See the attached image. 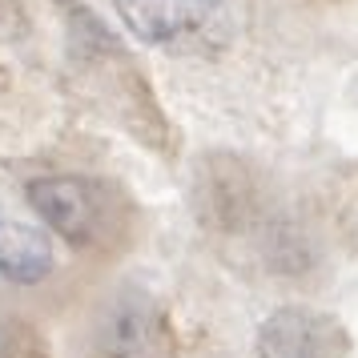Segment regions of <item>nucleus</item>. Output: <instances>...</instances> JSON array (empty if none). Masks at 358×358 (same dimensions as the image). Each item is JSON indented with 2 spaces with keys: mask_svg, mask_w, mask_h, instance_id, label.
I'll list each match as a JSON object with an SVG mask.
<instances>
[{
  "mask_svg": "<svg viewBox=\"0 0 358 358\" xmlns=\"http://www.w3.org/2000/svg\"><path fill=\"white\" fill-rule=\"evenodd\" d=\"M52 266H57V254L45 229L17 217H0V274L17 286H33L52 274Z\"/></svg>",
  "mask_w": 358,
  "mask_h": 358,
  "instance_id": "obj_5",
  "label": "nucleus"
},
{
  "mask_svg": "<svg viewBox=\"0 0 358 358\" xmlns=\"http://www.w3.org/2000/svg\"><path fill=\"white\" fill-rule=\"evenodd\" d=\"M141 45L178 57H217L234 41V13L226 0H113Z\"/></svg>",
  "mask_w": 358,
  "mask_h": 358,
  "instance_id": "obj_1",
  "label": "nucleus"
},
{
  "mask_svg": "<svg viewBox=\"0 0 358 358\" xmlns=\"http://www.w3.org/2000/svg\"><path fill=\"white\" fill-rule=\"evenodd\" d=\"M101 350L109 358H157L165 350L157 310L145 298L117 302L101 322Z\"/></svg>",
  "mask_w": 358,
  "mask_h": 358,
  "instance_id": "obj_4",
  "label": "nucleus"
},
{
  "mask_svg": "<svg viewBox=\"0 0 358 358\" xmlns=\"http://www.w3.org/2000/svg\"><path fill=\"white\" fill-rule=\"evenodd\" d=\"M24 33V13H20L17 0H0V41Z\"/></svg>",
  "mask_w": 358,
  "mask_h": 358,
  "instance_id": "obj_6",
  "label": "nucleus"
},
{
  "mask_svg": "<svg viewBox=\"0 0 358 358\" xmlns=\"http://www.w3.org/2000/svg\"><path fill=\"white\" fill-rule=\"evenodd\" d=\"M258 358H342L346 334L334 318L306 306H282L258 326L254 338Z\"/></svg>",
  "mask_w": 358,
  "mask_h": 358,
  "instance_id": "obj_3",
  "label": "nucleus"
},
{
  "mask_svg": "<svg viewBox=\"0 0 358 358\" xmlns=\"http://www.w3.org/2000/svg\"><path fill=\"white\" fill-rule=\"evenodd\" d=\"M29 201L33 210L73 245H93L105 234V194L85 178H36L29 181Z\"/></svg>",
  "mask_w": 358,
  "mask_h": 358,
  "instance_id": "obj_2",
  "label": "nucleus"
}]
</instances>
